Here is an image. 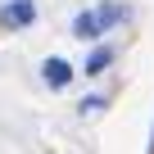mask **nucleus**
Instances as JSON below:
<instances>
[{
	"label": "nucleus",
	"mask_w": 154,
	"mask_h": 154,
	"mask_svg": "<svg viewBox=\"0 0 154 154\" xmlns=\"http://www.w3.org/2000/svg\"><path fill=\"white\" fill-rule=\"evenodd\" d=\"M36 23V5L32 0H9V5H0V27L5 32H18V27H32Z\"/></svg>",
	"instance_id": "f257e3e1"
},
{
	"label": "nucleus",
	"mask_w": 154,
	"mask_h": 154,
	"mask_svg": "<svg viewBox=\"0 0 154 154\" xmlns=\"http://www.w3.org/2000/svg\"><path fill=\"white\" fill-rule=\"evenodd\" d=\"M41 77H45V86H54V91H59V86H68L72 68H68L63 59H45V63H41Z\"/></svg>",
	"instance_id": "f03ea898"
},
{
	"label": "nucleus",
	"mask_w": 154,
	"mask_h": 154,
	"mask_svg": "<svg viewBox=\"0 0 154 154\" xmlns=\"http://www.w3.org/2000/svg\"><path fill=\"white\" fill-rule=\"evenodd\" d=\"M72 32L82 36V41H95V36H104V32H100V18H95V9H82V14H77V18H72Z\"/></svg>",
	"instance_id": "7ed1b4c3"
},
{
	"label": "nucleus",
	"mask_w": 154,
	"mask_h": 154,
	"mask_svg": "<svg viewBox=\"0 0 154 154\" xmlns=\"http://www.w3.org/2000/svg\"><path fill=\"white\" fill-rule=\"evenodd\" d=\"M95 18H100V32H109V27H118L122 18H127V5H95Z\"/></svg>",
	"instance_id": "20e7f679"
},
{
	"label": "nucleus",
	"mask_w": 154,
	"mask_h": 154,
	"mask_svg": "<svg viewBox=\"0 0 154 154\" xmlns=\"http://www.w3.org/2000/svg\"><path fill=\"white\" fill-rule=\"evenodd\" d=\"M109 63H113V50H109V45H104V50H91V59H86V72H91V77H100Z\"/></svg>",
	"instance_id": "39448f33"
},
{
	"label": "nucleus",
	"mask_w": 154,
	"mask_h": 154,
	"mask_svg": "<svg viewBox=\"0 0 154 154\" xmlns=\"http://www.w3.org/2000/svg\"><path fill=\"white\" fill-rule=\"evenodd\" d=\"M100 109H104V100H100V95H91V100H82V113H100Z\"/></svg>",
	"instance_id": "423d86ee"
},
{
	"label": "nucleus",
	"mask_w": 154,
	"mask_h": 154,
	"mask_svg": "<svg viewBox=\"0 0 154 154\" xmlns=\"http://www.w3.org/2000/svg\"><path fill=\"white\" fill-rule=\"evenodd\" d=\"M149 154H154V140H149Z\"/></svg>",
	"instance_id": "0eeeda50"
}]
</instances>
